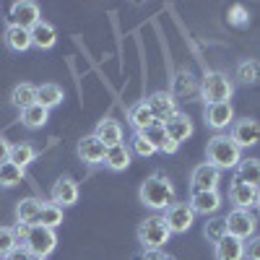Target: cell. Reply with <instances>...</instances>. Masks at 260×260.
I'll return each instance as SVG.
<instances>
[{"label": "cell", "mask_w": 260, "mask_h": 260, "mask_svg": "<svg viewBox=\"0 0 260 260\" xmlns=\"http://www.w3.org/2000/svg\"><path fill=\"white\" fill-rule=\"evenodd\" d=\"M130 146H133V151H136L138 156H143V159H148V156H154V154H156V148L151 146L141 133H133V138H130Z\"/></svg>", "instance_id": "obj_37"}, {"label": "cell", "mask_w": 260, "mask_h": 260, "mask_svg": "<svg viewBox=\"0 0 260 260\" xmlns=\"http://www.w3.org/2000/svg\"><path fill=\"white\" fill-rule=\"evenodd\" d=\"M234 94V81L221 73V71H211L206 73L203 83H201V96L206 104H221V102H229Z\"/></svg>", "instance_id": "obj_4"}, {"label": "cell", "mask_w": 260, "mask_h": 260, "mask_svg": "<svg viewBox=\"0 0 260 260\" xmlns=\"http://www.w3.org/2000/svg\"><path fill=\"white\" fill-rule=\"evenodd\" d=\"M138 195H141V203L146 208H154V211H167L172 203H177L175 185H172L169 177H164V175L146 177V182L141 185Z\"/></svg>", "instance_id": "obj_1"}, {"label": "cell", "mask_w": 260, "mask_h": 260, "mask_svg": "<svg viewBox=\"0 0 260 260\" xmlns=\"http://www.w3.org/2000/svg\"><path fill=\"white\" fill-rule=\"evenodd\" d=\"M11 104L18 107V110H26V107L37 104V86L31 83H18L11 91Z\"/></svg>", "instance_id": "obj_27"}, {"label": "cell", "mask_w": 260, "mask_h": 260, "mask_svg": "<svg viewBox=\"0 0 260 260\" xmlns=\"http://www.w3.org/2000/svg\"><path fill=\"white\" fill-rule=\"evenodd\" d=\"M146 104H148V110L154 112V120L156 122H167L169 117H175L180 110H177V99L172 96V91H156V94H151L148 99H146Z\"/></svg>", "instance_id": "obj_10"}, {"label": "cell", "mask_w": 260, "mask_h": 260, "mask_svg": "<svg viewBox=\"0 0 260 260\" xmlns=\"http://www.w3.org/2000/svg\"><path fill=\"white\" fill-rule=\"evenodd\" d=\"M55 245H57L55 229H47L42 224H31L26 229V237L21 240V247H26L31 257H42V260L55 252Z\"/></svg>", "instance_id": "obj_3"}, {"label": "cell", "mask_w": 260, "mask_h": 260, "mask_svg": "<svg viewBox=\"0 0 260 260\" xmlns=\"http://www.w3.org/2000/svg\"><path fill=\"white\" fill-rule=\"evenodd\" d=\"M164 127H167V136L175 141V143H182V141H187V138L192 136V122H190V117L182 115V112H177L175 117H169V120L164 122Z\"/></svg>", "instance_id": "obj_17"}, {"label": "cell", "mask_w": 260, "mask_h": 260, "mask_svg": "<svg viewBox=\"0 0 260 260\" xmlns=\"http://www.w3.org/2000/svg\"><path fill=\"white\" fill-rule=\"evenodd\" d=\"M127 122L133 125L136 133H143V130L151 127L156 120H154V112L148 110V104H146V102H136V104L127 110Z\"/></svg>", "instance_id": "obj_21"}, {"label": "cell", "mask_w": 260, "mask_h": 260, "mask_svg": "<svg viewBox=\"0 0 260 260\" xmlns=\"http://www.w3.org/2000/svg\"><path fill=\"white\" fill-rule=\"evenodd\" d=\"M169 237H172V232H169V226L164 224L161 216H148V219L141 224V229H138V242L143 245L146 252L161 250V247L169 242Z\"/></svg>", "instance_id": "obj_5"}, {"label": "cell", "mask_w": 260, "mask_h": 260, "mask_svg": "<svg viewBox=\"0 0 260 260\" xmlns=\"http://www.w3.org/2000/svg\"><path fill=\"white\" fill-rule=\"evenodd\" d=\"M180 148V143H175L172 138H167V143L161 146V154H175V151Z\"/></svg>", "instance_id": "obj_42"}, {"label": "cell", "mask_w": 260, "mask_h": 260, "mask_svg": "<svg viewBox=\"0 0 260 260\" xmlns=\"http://www.w3.org/2000/svg\"><path fill=\"white\" fill-rule=\"evenodd\" d=\"M18 247V237H16V229L11 226H0V257H6L11 250Z\"/></svg>", "instance_id": "obj_35"}, {"label": "cell", "mask_w": 260, "mask_h": 260, "mask_svg": "<svg viewBox=\"0 0 260 260\" xmlns=\"http://www.w3.org/2000/svg\"><path fill=\"white\" fill-rule=\"evenodd\" d=\"M190 208L195 216H208L221 208V195L219 190H192L190 195Z\"/></svg>", "instance_id": "obj_11"}, {"label": "cell", "mask_w": 260, "mask_h": 260, "mask_svg": "<svg viewBox=\"0 0 260 260\" xmlns=\"http://www.w3.org/2000/svg\"><path fill=\"white\" fill-rule=\"evenodd\" d=\"M3 260H31V255H29V250H26V247H21V245H18V247H16V250H11Z\"/></svg>", "instance_id": "obj_40"}, {"label": "cell", "mask_w": 260, "mask_h": 260, "mask_svg": "<svg viewBox=\"0 0 260 260\" xmlns=\"http://www.w3.org/2000/svg\"><path fill=\"white\" fill-rule=\"evenodd\" d=\"M34 159H37V148H34L31 143H13V146H11V154H8V161H11V164H16V167L24 169V167L31 164Z\"/></svg>", "instance_id": "obj_29"}, {"label": "cell", "mask_w": 260, "mask_h": 260, "mask_svg": "<svg viewBox=\"0 0 260 260\" xmlns=\"http://www.w3.org/2000/svg\"><path fill=\"white\" fill-rule=\"evenodd\" d=\"M229 24L237 26V29H245V26L250 24V11H247L242 3H234V6L229 8Z\"/></svg>", "instance_id": "obj_36"}, {"label": "cell", "mask_w": 260, "mask_h": 260, "mask_svg": "<svg viewBox=\"0 0 260 260\" xmlns=\"http://www.w3.org/2000/svg\"><path fill=\"white\" fill-rule=\"evenodd\" d=\"M104 167L112 169V172H125L130 167V148L125 143H117V146H110L104 154Z\"/></svg>", "instance_id": "obj_22"}, {"label": "cell", "mask_w": 260, "mask_h": 260, "mask_svg": "<svg viewBox=\"0 0 260 260\" xmlns=\"http://www.w3.org/2000/svg\"><path fill=\"white\" fill-rule=\"evenodd\" d=\"M29 34H31V47H37V50H52L57 42V31L47 21H39Z\"/></svg>", "instance_id": "obj_20"}, {"label": "cell", "mask_w": 260, "mask_h": 260, "mask_svg": "<svg viewBox=\"0 0 260 260\" xmlns=\"http://www.w3.org/2000/svg\"><path fill=\"white\" fill-rule=\"evenodd\" d=\"M185 91H192V76L190 73H180L175 78V91H172V96H175V94H185Z\"/></svg>", "instance_id": "obj_38"}, {"label": "cell", "mask_w": 260, "mask_h": 260, "mask_svg": "<svg viewBox=\"0 0 260 260\" xmlns=\"http://www.w3.org/2000/svg\"><path fill=\"white\" fill-rule=\"evenodd\" d=\"M47 120H50V110H45L42 104H31V107H26V110H21V122H24L26 127H31V130L42 127Z\"/></svg>", "instance_id": "obj_30"}, {"label": "cell", "mask_w": 260, "mask_h": 260, "mask_svg": "<svg viewBox=\"0 0 260 260\" xmlns=\"http://www.w3.org/2000/svg\"><path fill=\"white\" fill-rule=\"evenodd\" d=\"M255 206L260 208V187H257V198H255Z\"/></svg>", "instance_id": "obj_43"}, {"label": "cell", "mask_w": 260, "mask_h": 260, "mask_svg": "<svg viewBox=\"0 0 260 260\" xmlns=\"http://www.w3.org/2000/svg\"><path fill=\"white\" fill-rule=\"evenodd\" d=\"M37 224L47 226V229H55L62 224V208L55 206V203H42V211H39V219Z\"/></svg>", "instance_id": "obj_31"}, {"label": "cell", "mask_w": 260, "mask_h": 260, "mask_svg": "<svg viewBox=\"0 0 260 260\" xmlns=\"http://www.w3.org/2000/svg\"><path fill=\"white\" fill-rule=\"evenodd\" d=\"M237 180L257 190L260 187V159H242L237 164Z\"/></svg>", "instance_id": "obj_24"}, {"label": "cell", "mask_w": 260, "mask_h": 260, "mask_svg": "<svg viewBox=\"0 0 260 260\" xmlns=\"http://www.w3.org/2000/svg\"><path fill=\"white\" fill-rule=\"evenodd\" d=\"M234 122V110L232 102H221V104H206V125L213 130H224Z\"/></svg>", "instance_id": "obj_14"}, {"label": "cell", "mask_w": 260, "mask_h": 260, "mask_svg": "<svg viewBox=\"0 0 260 260\" xmlns=\"http://www.w3.org/2000/svg\"><path fill=\"white\" fill-rule=\"evenodd\" d=\"M234 78L245 83V86H255L260 83V62L257 60H242L234 71Z\"/></svg>", "instance_id": "obj_28"}, {"label": "cell", "mask_w": 260, "mask_h": 260, "mask_svg": "<svg viewBox=\"0 0 260 260\" xmlns=\"http://www.w3.org/2000/svg\"><path fill=\"white\" fill-rule=\"evenodd\" d=\"M8 154H11V143L0 136V164H6L8 161Z\"/></svg>", "instance_id": "obj_41"}, {"label": "cell", "mask_w": 260, "mask_h": 260, "mask_svg": "<svg viewBox=\"0 0 260 260\" xmlns=\"http://www.w3.org/2000/svg\"><path fill=\"white\" fill-rule=\"evenodd\" d=\"M94 136H96L107 148H110V146H117V143H122V125H120L117 120H112V117H104V120L96 125Z\"/></svg>", "instance_id": "obj_18"}, {"label": "cell", "mask_w": 260, "mask_h": 260, "mask_svg": "<svg viewBox=\"0 0 260 260\" xmlns=\"http://www.w3.org/2000/svg\"><path fill=\"white\" fill-rule=\"evenodd\" d=\"M229 138L240 146V148H250V146H257L260 143V122L252 120V117H245V120H237L232 125V133Z\"/></svg>", "instance_id": "obj_9"}, {"label": "cell", "mask_w": 260, "mask_h": 260, "mask_svg": "<svg viewBox=\"0 0 260 260\" xmlns=\"http://www.w3.org/2000/svg\"><path fill=\"white\" fill-rule=\"evenodd\" d=\"M216 260H245V242L237 237H224L221 242H216Z\"/></svg>", "instance_id": "obj_19"}, {"label": "cell", "mask_w": 260, "mask_h": 260, "mask_svg": "<svg viewBox=\"0 0 260 260\" xmlns=\"http://www.w3.org/2000/svg\"><path fill=\"white\" fill-rule=\"evenodd\" d=\"M255 198H257V190H255V187L240 182L237 177L232 180V185H229V201L234 203V208H245V211H250V208L255 206Z\"/></svg>", "instance_id": "obj_16"}, {"label": "cell", "mask_w": 260, "mask_h": 260, "mask_svg": "<svg viewBox=\"0 0 260 260\" xmlns=\"http://www.w3.org/2000/svg\"><path fill=\"white\" fill-rule=\"evenodd\" d=\"M161 219H164V224L169 226L172 234H185V232H190V226L195 221V213H192L190 203H172L164 211Z\"/></svg>", "instance_id": "obj_7"}, {"label": "cell", "mask_w": 260, "mask_h": 260, "mask_svg": "<svg viewBox=\"0 0 260 260\" xmlns=\"http://www.w3.org/2000/svg\"><path fill=\"white\" fill-rule=\"evenodd\" d=\"M141 136H143L151 146H154L156 151H161V146H164V143H167V138H169V136H167V127H164L161 122H154L151 127H146Z\"/></svg>", "instance_id": "obj_34"}, {"label": "cell", "mask_w": 260, "mask_h": 260, "mask_svg": "<svg viewBox=\"0 0 260 260\" xmlns=\"http://www.w3.org/2000/svg\"><path fill=\"white\" fill-rule=\"evenodd\" d=\"M224 219H226V232H229V237H237V240L247 242L250 237L255 234L257 219H255L250 211H245V208L229 211V216H224Z\"/></svg>", "instance_id": "obj_6"}, {"label": "cell", "mask_w": 260, "mask_h": 260, "mask_svg": "<svg viewBox=\"0 0 260 260\" xmlns=\"http://www.w3.org/2000/svg\"><path fill=\"white\" fill-rule=\"evenodd\" d=\"M221 182V172L211 167L208 161L206 164H198L192 169V175H190V187L192 190H216Z\"/></svg>", "instance_id": "obj_13"}, {"label": "cell", "mask_w": 260, "mask_h": 260, "mask_svg": "<svg viewBox=\"0 0 260 260\" xmlns=\"http://www.w3.org/2000/svg\"><path fill=\"white\" fill-rule=\"evenodd\" d=\"M245 260H260V237H250V242H245Z\"/></svg>", "instance_id": "obj_39"}, {"label": "cell", "mask_w": 260, "mask_h": 260, "mask_svg": "<svg viewBox=\"0 0 260 260\" xmlns=\"http://www.w3.org/2000/svg\"><path fill=\"white\" fill-rule=\"evenodd\" d=\"M3 39H6V47L13 50V52H26V50L31 47V34H29V29L8 26L6 34H3Z\"/></svg>", "instance_id": "obj_25"}, {"label": "cell", "mask_w": 260, "mask_h": 260, "mask_svg": "<svg viewBox=\"0 0 260 260\" xmlns=\"http://www.w3.org/2000/svg\"><path fill=\"white\" fill-rule=\"evenodd\" d=\"M24 182V169L6 161V164H0V187H16Z\"/></svg>", "instance_id": "obj_33"}, {"label": "cell", "mask_w": 260, "mask_h": 260, "mask_svg": "<svg viewBox=\"0 0 260 260\" xmlns=\"http://www.w3.org/2000/svg\"><path fill=\"white\" fill-rule=\"evenodd\" d=\"M229 232H226V219H219V216H213V219H208L206 224H203V237L208 242H221L224 237H226Z\"/></svg>", "instance_id": "obj_32"}, {"label": "cell", "mask_w": 260, "mask_h": 260, "mask_svg": "<svg viewBox=\"0 0 260 260\" xmlns=\"http://www.w3.org/2000/svg\"><path fill=\"white\" fill-rule=\"evenodd\" d=\"M62 99H65V94H62V89L57 83H42V86H37V104H42L45 110H52V107L62 104Z\"/></svg>", "instance_id": "obj_26"}, {"label": "cell", "mask_w": 260, "mask_h": 260, "mask_svg": "<svg viewBox=\"0 0 260 260\" xmlns=\"http://www.w3.org/2000/svg\"><path fill=\"white\" fill-rule=\"evenodd\" d=\"M78 159L83 161V164H104V154H107V146L91 133V136H83L81 141H78Z\"/></svg>", "instance_id": "obj_12"}, {"label": "cell", "mask_w": 260, "mask_h": 260, "mask_svg": "<svg viewBox=\"0 0 260 260\" xmlns=\"http://www.w3.org/2000/svg\"><path fill=\"white\" fill-rule=\"evenodd\" d=\"M42 203H45V201H39V198H24V201H18V206H16V219H18V224H26V226L37 224L39 211H42Z\"/></svg>", "instance_id": "obj_23"}, {"label": "cell", "mask_w": 260, "mask_h": 260, "mask_svg": "<svg viewBox=\"0 0 260 260\" xmlns=\"http://www.w3.org/2000/svg\"><path fill=\"white\" fill-rule=\"evenodd\" d=\"M78 201V185L71 180V177H60L55 185H52V203L60 206V208H68Z\"/></svg>", "instance_id": "obj_15"}, {"label": "cell", "mask_w": 260, "mask_h": 260, "mask_svg": "<svg viewBox=\"0 0 260 260\" xmlns=\"http://www.w3.org/2000/svg\"><path fill=\"white\" fill-rule=\"evenodd\" d=\"M206 156H208V164L216 167V169H234L237 164L242 161V148L237 146L229 136L219 133L208 141V148H206Z\"/></svg>", "instance_id": "obj_2"}, {"label": "cell", "mask_w": 260, "mask_h": 260, "mask_svg": "<svg viewBox=\"0 0 260 260\" xmlns=\"http://www.w3.org/2000/svg\"><path fill=\"white\" fill-rule=\"evenodd\" d=\"M11 26H18V29H34L39 21H42V11L37 3H31V0H16V3L11 6Z\"/></svg>", "instance_id": "obj_8"}, {"label": "cell", "mask_w": 260, "mask_h": 260, "mask_svg": "<svg viewBox=\"0 0 260 260\" xmlns=\"http://www.w3.org/2000/svg\"><path fill=\"white\" fill-rule=\"evenodd\" d=\"M31 260H42V257H31Z\"/></svg>", "instance_id": "obj_44"}]
</instances>
